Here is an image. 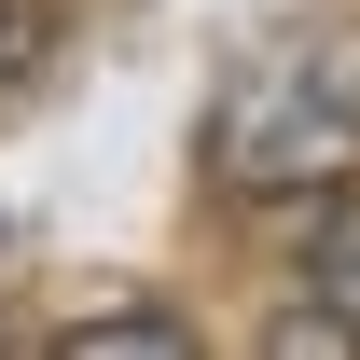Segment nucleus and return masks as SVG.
Here are the masks:
<instances>
[{
	"instance_id": "nucleus-1",
	"label": "nucleus",
	"mask_w": 360,
	"mask_h": 360,
	"mask_svg": "<svg viewBox=\"0 0 360 360\" xmlns=\"http://www.w3.org/2000/svg\"><path fill=\"white\" fill-rule=\"evenodd\" d=\"M208 167L236 194H319L360 167V28H291V42L236 56L222 111H208Z\"/></svg>"
},
{
	"instance_id": "nucleus-2",
	"label": "nucleus",
	"mask_w": 360,
	"mask_h": 360,
	"mask_svg": "<svg viewBox=\"0 0 360 360\" xmlns=\"http://www.w3.org/2000/svg\"><path fill=\"white\" fill-rule=\"evenodd\" d=\"M180 347H194V319H180V305H97V319L56 333V360H180Z\"/></svg>"
},
{
	"instance_id": "nucleus-3",
	"label": "nucleus",
	"mask_w": 360,
	"mask_h": 360,
	"mask_svg": "<svg viewBox=\"0 0 360 360\" xmlns=\"http://www.w3.org/2000/svg\"><path fill=\"white\" fill-rule=\"evenodd\" d=\"M305 291L347 319V347H360V208H319L305 222Z\"/></svg>"
},
{
	"instance_id": "nucleus-4",
	"label": "nucleus",
	"mask_w": 360,
	"mask_h": 360,
	"mask_svg": "<svg viewBox=\"0 0 360 360\" xmlns=\"http://www.w3.org/2000/svg\"><path fill=\"white\" fill-rule=\"evenodd\" d=\"M42 42H56V14H42V0H0V97L42 70Z\"/></svg>"
}]
</instances>
